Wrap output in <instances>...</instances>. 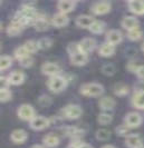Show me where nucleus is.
Instances as JSON below:
<instances>
[{"label":"nucleus","mask_w":144,"mask_h":148,"mask_svg":"<svg viewBox=\"0 0 144 148\" xmlns=\"http://www.w3.org/2000/svg\"><path fill=\"white\" fill-rule=\"evenodd\" d=\"M81 92L85 96H99L103 92V86L97 82H90L85 84L81 87Z\"/></svg>","instance_id":"obj_1"},{"label":"nucleus","mask_w":144,"mask_h":148,"mask_svg":"<svg viewBox=\"0 0 144 148\" xmlns=\"http://www.w3.org/2000/svg\"><path fill=\"white\" fill-rule=\"evenodd\" d=\"M48 87L50 90H53L55 92L61 91L63 89L66 87V79L61 76H54L50 77V79L48 80Z\"/></svg>","instance_id":"obj_2"},{"label":"nucleus","mask_w":144,"mask_h":148,"mask_svg":"<svg viewBox=\"0 0 144 148\" xmlns=\"http://www.w3.org/2000/svg\"><path fill=\"white\" fill-rule=\"evenodd\" d=\"M64 116L69 119H77L82 115V108L78 105H67L66 107H64L63 109Z\"/></svg>","instance_id":"obj_3"},{"label":"nucleus","mask_w":144,"mask_h":148,"mask_svg":"<svg viewBox=\"0 0 144 148\" xmlns=\"http://www.w3.org/2000/svg\"><path fill=\"white\" fill-rule=\"evenodd\" d=\"M17 112H18L19 118L23 119V120H31L35 117V110L30 105L23 104L21 106H19Z\"/></svg>","instance_id":"obj_4"},{"label":"nucleus","mask_w":144,"mask_h":148,"mask_svg":"<svg viewBox=\"0 0 144 148\" xmlns=\"http://www.w3.org/2000/svg\"><path fill=\"white\" fill-rule=\"evenodd\" d=\"M125 125L129 127H137L141 125L142 123V117L140 114H137L135 111H131L129 114H126L125 116Z\"/></svg>","instance_id":"obj_5"},{"label":"nucleus","mask_w":144,"mask_h":148,"mask_svg":"<svg viewBox=\"0 0 144 148\" xmlns=\"http://www.w3.org/2000/svg\"><path fill=\"white\" fill-rule=\"evenodd\" d=\"M79 50L84 53H88V52H91L94 50V48H95V46H96V41H95V39H93V38H84L82 39L79 42Z\"/></svg>","instance_id":"obj_6"},{"label":"nucleus","mask_w":144,"mask_h":148,"mask_svg":"<svg viewBox=\"0 0 144 148\" xmlns=\"http://www.w3.org/2000/svg\"><path fill=\"white\" fill-rule=\"evenodd\" d=\"M49 125V119L43 116H35L34 118L30 120V127L32 129L36 130H41Z\"/></svg>","instance_id":"obj_7"},{"label":"nucleus","mask_w":144,"mask_h":148,"mask_svg":"<svg viewBox=\"0 0 144 148\" xmlns=\"http://www.w3.org/2000/svg\"><path fill=\"white\" fill-rule=\"evenodd\" d=\"M91 10L96 15H103L111 10V3L108 1H99L92 6Z\"/></svg>","instance_id":"obj_8"},{"label":"nucleus","mask_w":144,"mask_h":148,"mask_svg":"<svg viewBox=\"0 0 144 148\" xmlns=\"http://www.w3.org/2000/svg\"><path fill=\"white\" fill-rule=\"evenodd\" d=\"M41 71L43 74L54 77V76H57V74L61 71V68L57 64H54V62H44L41 65Z\"/></svg>","instance_id":"obj_9"},{"label":"nucleus","mask_w":144,"mask_h":148,"mask_svg":"<svg viewBox=\"0 0 144 148\" xmlns=\"http://www.w3.org/2000/svg\"><path fill=\"white\" fill-rule=\"evenodd\" d=\"M125 144L129 148H141L143 146V143H142V138L135 135V134H131L126 136V140Z\"/></svg>","instance_id":"obj_10"},{"label":"nucleus","mask_w":144,"mask_h":148,"mask_svg":"<svg viewBox=\"0 0 144 148\" xmlns=\"http://www.w3.org/2000/svg\"><path fill=\"white\" fill-rule=\"evenodd\" d=\"M122 32L117 29H111L106 34V41L111 45H116L122 41Z\"/></svg>","instance_id":"obj_11"},{"label":"nucleus","mask_w":144,"mask_h":148,"mask_svg":"<svg viewBox=\"0 0 144 148\" xmlns=\"http://www.w3.org/2000/svg\"><path fill=\"white\" fill-rule=\"evenodd\" d=\"M88 57H87V53H84L82 51H78L74 53V55H70V61L73 65L76 66H83L87 62Z\"/></svg>","instance_id":"obj_12"},{"label":"nucleus","mask_w":144,"mask_h":148,"mask_svg":"<svg viewBox=\"0 0 144 148\" xmlns=\"http://www.w3.org/2000/svg\"><path fill=\"white\" fill-rule=\"evenodd\" d=\"M94 21V18L90 15H81L76 18V25L81 28H90Z\"/></svg>","instance_id":"obj_13"},{"label":"nucleus","mask_w":144,"mask_h":148,"mask_svg":"<svg viewBox=\"0 0 144 148\" xmlns=\"http://www.w3.org/2000/svg\"><path fill=\"white\" fill-rule=\"evenodd\" d=\"M130 10L136 15H144V1L142 0H131L129 1Z\"/></svg>","instance_id":"obj_14"},{"label":"nucleus","mask_w":144,"mask_h":148,"mask_svg":"<svg viewBox=\"0 0 144 148\" xmlns=\"http://www.w3.org/2000/svg\"><path fill=\"white\" fill-rule=\"evenodd\" d=\"M122 27L125 28L126 30H132L134 28H136L138 21L135 17H132V16H125L123 19H122Z\"/></svg>","instance_id":"obj_15"},{"label":"nucleus","mask_w":144,"mask_h":148,"mask_svg":"<svg viewBox=\"0 0 144 148\" xmlns=\"http://www.w3.org/2000/svg\"><path fill=\"white\" fill-rule=\"evenodd\" d=\"M75 1L73 0H61L57 3V7L59 9V11L63 14H67L69 11H72L75 7Z\"/></svg>","instance_id":"obj_16"},{"label":"nucleus","mask_w":144,"mask_h":148,"mask_svg":"<svg viewBox=\"0 0 144 148\" xmlns=\"http://www.w3.org/2000/svg\"><path fill=\"white\" fill-rule=\"evenodd\" d=\"M8 80H9L10 84H12V85H20L25 80V75L20 70H15V71H12L11 74L9 75Z\"/></svg>","instance_id":"obj_17"},{"label":"nucleus","mask_w":144,"mask_h":148,"mask_svg":"<svg viewBox=\"0 0 144 148\" xmlns=\"http://www.w3.org/2000/svg\"><path fill=\"white\" fill-rule=\"evenodd\" d=\"M68 17L66 14H63V12H59V14H56V15L53 16V25L56 26V27H63V26H66L68 23Z\"/></svg>","instance_id":"obj_18"},{"label":"nucleus","mask_w":144,"mask_h":148,"mask_svg":"<svg viewBox=\"0 0 144 148\" xmlns=\"http://www.w3.org/2000/svg\"><path fill=\"white\" fill-rule=\"evenodd\" d=\"M27 137H28V135L23 129H16V130H14L11 133V136H10L11 140L15 141L16 144H21V143H23V141L27 139Z\"/></svg>","instance_id":"obj_19"},{"label":"nucleus","mask_w":144,"mask_h":148,"mask_svg":"<svg viewBox=\"0 0 144 148\" xmlns=\"http://www.w3.org/2000/svg\"><path fill=\"white\" fill-rule=\"evenodd\" d=\"M114 51H115V47H114L113 45L108 44V42L102 44L99 49V55L103 56V57H110V56L113 55Z\"/></svg>","instance_id":"obj_20"},{"label":"nucleus","mask_w":144,"mask_h":148,"mask_svg":"<svg viewBox=\"0 0 144 148\" xmlns=\"http://www.w3.org/2000/svg\"><path fill=\"white\" fill-rule=\"evenodd\" d=\"M115 104H116V103H115V99L108 96L103 97V98L99 100V107H101L102 109H105V110L113 109Z\"/></svg>","instance_id":"obj_21"},{"label":"nucleus","mask_w":144,"mask_h":148,"mask_svg":"<svg viewBox=\"0 0 144 148\" xmlns=\"http://www.w3.org/2000/svg\"><path fill=\"white\" fill-rule=\"evenodd\" d=\"M132 104L134 105L136 108L143 109L144 108V91H136V92L133 95Z\"/></svg>","instance_id":"obj_22"},{"label":"nucleus","mask_w":144,"mask_h":148,"mask_svg":"<svg viewBox=\"0 0 144 148\" xmlns=\"http://www.w3.org/2000/svg\"><path fill=\"white\" fill-rule=\"evenodd\" d=\"M43 141L47 147H55L58 145L59 143V138L55 135V134H47L46 136H44Z\"/></svg>","instance_id":"obj_23"},{"label":"nucleus","mask_w":144,"mask_h":148,"mask_svg":"<svg viewBox=\"0 0 144 148\" xmlns=\"http://www.w3.org/2000/svg\"><path fill=\"white\" fill-rule=\"evenodd\" d=\"M34 26H35L36 30L44 31V30H46L47 28H48V22H47V20L45 19L44 16L37 15L36 19H35V21H34Z\"/></svg>","instance_id":"obj_24"},{"label":"nucleus","mask_w":144,"mask_h":148,"mask_svg":"<svg viewBox=\"0 0 144 148\" xmlns=\"http://www.w3.org/2000/svg\"><path fill=\"white\" fill-rule=\"evenodd\" d=\"M23 25H21V23L11 22L9 25V27L7 28V32L8 35H10V36H17V35H19L23 31Z\"/></svg>","instance_id":"obj_25"},{"label":"nucleus","mask_w":144,"mask_h":148,"mask_svg":"<svg viewBox=\"0 0 144 148\" xmlns=\"http://www.w3.org/2000/svg\"><path fill=\"white\" fill-rule=\"evenodd\" d=\"M114 92L117 96H125L129 94V86H126L125 84H116L114 86Z\"/></svg>","instance_id":"obj_26"},{"label":"nucleus","mask_w":144,"mask_h":148,"mask_svg":"<svg viewBox=\"0 0 144 148\" xmlns=\"http://www.w3.org/2000/svg\"><path fill=\"white\" fill-rule=\"evenodd\" d=\"M104 28H105V23L104 22L101 21V20H95L90 27V30L93 34H101V32L104 31Z\"/></svg>","instance_id":"obj_27"},{"label":"nucleus","mask_w":144,"mask_h":148,"mask_svg":"<svg viewBox=\"0 0 144 148\" xmlns=\"http://www.w3.org/2000/svg\"><path fill=\"white\" fill-rule=\"evenodd\" d=\"M37 42H38V47L40 49H48L53 45V39L49 37H43L40 38Z\"/></svg>","instance_id":"obj_28"},{"label":"nucleus","mask_w":144,"mask_h":148,"mask_svg":"<svg viewBox=\"0 0 144 148\" xmlns=\"http://www.w3.org/2000/svg\"><path fill=\"white\" fill-rule=\"evenodd\" d=\"M142 36H143V32H142V30L140 29L138 27L130 30L129 32H127V37H129L131 40H138V39L142 38Z\"/></svg>","instance_id":"obj_29"},{"label":"nucleus","mask_w":144,"mask_h":148,"mask_svg":"<svg viewBox=\"0 0 144 148\" xmlns=\"http://www.w3.org/2000/svg\"><path fill=\"white\" fill-rule=\"evenodd\" d=\"M11 62H12V59H11L9 56L2 55L1 58H0V69H1V70H6L7 68L10 67Z\"/></svg>","instance_id":"obj_30"},{"label":"nucleus","mask_w":144,"mask_h":148,"mask_svg":"<svg viewBox=\"0 0 144 148\" xmlns=\"http://www.w3.org/2000/svg\"><path fill=\"white\" fill-rule=\"evenodd\" d=\"M14 53H15L16 58H18L19 60L25 58V57H28V56H29V52H28V50L25 48V46H21V47L16 48Z\"/></svg>","instance_id":"obj_31"},{"label":"nucleus","mask_w":144,"mask_h":148,"mask_svg":"<svg viewBox=\"0 0 144 148\" xmlns=\"http://www.w3.org/2000/svg\"><path fill=\"white\" fill-rule=\"evenodd\" d=\"M110 137H111V132L107 129L102 128V129H99L96 132V138L99 140H107Z\"/></svg>","instance_id":"obj_32"},{"label":"nucleus","mask_w":144,"mask_h":148,"mask_svg":"<svg viewBox=\"0 0 144 148\" xmlns=\"http://www.w3.org/2000/svg\"><path fill=\"white\" fill-rule=\"evenodd\" d=\"M23 46H25V48L28 50L29 53H30V52H36L38 49H39V47H38V42L37 41H34V40H27Z\"/></svg>","instance_id":"obj_33"},{"label":"nucleus","mask_w":144,"mask_h":148,"mask_svg":"<svg viewBox=\"0 0 144 148\" xmlns=\"http://www.w3.org/2000/svg\"><path fill=\"white\" fill-rule=\"evenodd\" d=\"M112 120H113V117L110 114H105V112L104 114H99V117H97V121H99V124H102V125H107Z\"/></svg>","instance_id":"obj_34"},{"label":"nucleus","mask_w":144,"mask_h":148,"mask_svg":"<svg viewBox=\"0 0 144 148\" xmlns=\"http://www.w3.org/2000/svg\"><path fill=\"white\" fill-rule=\"evenodd\" d=\"M11 98V91L7 88V87H1V90H0V99L1 101H8L9 99Z\"/></svg>","instance_id":"obj_35"},{"label":"nucleus","mask_w":144,"mask_h":148,"mask_svg":"<svg viewBox=\"0 0 144 148\" xmlns=\"http://www.w3.org/2000/svg\"><path fill=\"white\" fill-rule=\"evenodd\" d=\"M102 71L105 75H114L115 74V67L112 64H105L102 67Z\"/></svg>","instance_id":"obj_36"},{"label":"nucleus","mask_w":144,"mask_h":148,"mask_svg":"<svg viewBox=\"0 0 144 148\" xmlns=\"http://www.w3.org/2000/svg\"><path fill=\"white\" fill-rule=\"evenodd\" d=\"M67 51L69 52V55H74L76 52L81 51V50H79V45L76 44V42H70V44L67 46Z\"/></svg>","instance_id":"obj_37"},{"label":"nucleus","mask_w":144,"mask_h":148,"mask_svg":"<svg viewBox=\"0 0 144 148\" xmlns=\"http://www.w3.org/2000/svg\"><path fill=\"white\" fill-rule=\"evenodd\" d=\"M19 64L21 65L23 67H30L32 64H34V59L31 58L30 56H28V57H25V58H23V59L19 60Z\"/></svg>","instance_id":"obj_38"},{"label":"nucleus","mask_w":144,"mask_h":148,"mask_svg":"<svg viewBox=\"0 0 144 148\" xmlns=\"http://www.w3.org/2000/svg\"><path fill=\"white\" fill-rule=\"evenodd\" d=\"M129 126H126V125H121V126H119L116 128V133L117 135H121V136H125V135H127L129 134Z\"/></svg>","instance_id":"obj_39"},{"label":"nucleus","mask_w":144,"mask_h":148,"mask_svg":"<svg viewBox=\"0 0 144 148\" xmlns=\"http://www.w3.org/2000/svg\"><path fill=\"white\" fill-rule=\"evenodd\" d=\"M52 103V99H50V97L48 96H43L39 98V104L41 105V106H47V105H49Z\"/></svg>","instance_id":"obj_40"},{"label":"nucleus","mask_w":144,"mask_h":148,"mask_svg":"<svg viewBox=\"0 0 144 148\" xmlns=\"http://www.w3.org/2000/svg\"><path fill=\"white\" fill-rule=\"evenodd\" d=\"M136 75L138 76V78H141V79H144V65L142 66H138L136 68Z\"/></svg>","instance_id":"obj_41"},{"label":"nucleus","mask_w":144,"mask_h":148,"mask_svg":"<svg viewBox=\"0 0 144 148\" xmlns=\"http://www.w3.org/2000/svg\"><path fill=\"white\" fill-rule=\"evenodd\" d=\"M78 148H92L91 145H88V144H81Z\"/></svg>","instance_id":"obj_42"},{"label":"nucleus","mask_w":144,"mask_h":148,"mask_svg":"<svg viewBox=\"0 0 144 148\" xmlns=\"http://www.w3.org/2000/svg\"><path fill=\"white\" fill-rule=\"evenodd\" d=\"M102 148H115L113 145H105V146H103Z\"/></svg>","instance_id":"obj_43"},{"label":"nucleus","mask_w":144,"mask_h":148,"mask_svg":"<svg viewBox=\"0 0 144 148\" xmlns=\"http://www.w3.org/2000/svg\"><path fill=\"white\" fill-rule=\"evenodd\" d=\"M31 148H44V147H43L41 145H34V146H32Z\"/></svg>","instance_id":"obj_44"},{"label":"nucleus","mask_w":144,"mask_h":148,"mask_svg":"<svg viewBox=\"0 0 144 148\" xmlns=\"http://www.w3.org/2000/svg\"><path fill=\"white\" fill-rule=\"evenodd\" d=\"M67 148H78V147H77V146H75V145H69Z\"/></svg>","instance_id":"obj_45"},{"label":"nucleus","mask_w":144,"mask_h":148,"mask_svg":"<svg viewBox=\"0 0 144 148\" xmlns=\"http://www.w3.org/2000/svg\"><path fill=\"white\" fill-rule=\"evenodd\" d=\"M142 50L144 51V42H143V45H142Z\"/></svg>","instance_id":"obj_46"},{"label":"nucleus","mask_w":144,"mask_h":148,"mask_svg":"<svg viewBox=\"0 0 144 148\" xmlns=\"http://www.w3.org/2000/svg\"><path fill=\"white\" fill-rule=\"evenodd\" d=\"M141 148H144V147H143V146H142V147H141Z\"/></svg>","instance_id":"obj_47"}]
</instances>
